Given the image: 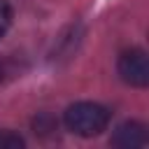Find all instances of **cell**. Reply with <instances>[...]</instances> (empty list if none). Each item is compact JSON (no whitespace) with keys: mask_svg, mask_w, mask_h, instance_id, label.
<instances>
[{"mask_svg":"<svg viewBox=\"0 0 149 149\" xmlns=\"http://www.w3.org/2000/svg\"><path fill=\"white\" fill-rule=\"evenodd\" d=\"M65 126H68V130H72L74 135H81V137H93V135H100L105 128H107V123H109V119H112V114H109V109L107 107H102V105H98V102H74V105H70L68 109H65Z\"/></svg>","mask_w":149,"mask_h":149,"instance_id":"obj_1","label":"cell"},{"mask_svg":"<svg viewBox=\"0 0 149 149\" xmlns=\"http://www.w3.org/2000/svg\"><path fill=\"white\" fill-rule=\"evenodd\" d=\"M119 77L135 88H144L149 84V58L142 49H126L116 61Z\"/></svg>","mask_w":149,"mask_h":149,"instance_id":"obj_2","label":"cell"},{"mask_svg":"<svg viewBox=\"0 0 149 149\" xmlns=\"http://www.w3.org/2000/svg\"><path fill=\"white\" fill-rule=\"evenodd\" d=\"M109 142L119 149H135L149 142V133H147V126L140 121H123L121 126H116Z\"/></svg>","mask_w":149,"mask_h":149,"instance_id":"obj_3","label":"cell"},{"mask_svg":"<svg viewBox=\"0 0 149 149\" xmlns=\"http://www.w3.org/2000/svg\"><path fill=\"white\" fill-rule=\"evenodd\" d=\"M26 142L21 135L12 133V130H0V149H23Z\"/></svg>","mask_w":149,"mask_h":149,"instance_id":"obj_4","label":"cell"},{"mask_svg":"<svg viewBox=\"0 0 149 149\" xmlns=\"http://www.w3.org/2000/svg\"><path fill=\"white\" fill-rule=\"evenodd\" d=\"M9 23H12V7L7 0H0V37L7 33Z\"/></svg>","mask_w":149,"mask_h":149,"instance_id":"obj_5","label":"cell"},{"mask_svg":"<svg viewBox=\"0 0 149 149\" xmlns=\"http://www.w3.org/2000/svg\"><path fill=\"white\" fill-rule=\"evenodd\" d=\"M49 130H56V121H54L49 114L37 116V119H35V133L44 135V133H49Z\"/></svg>","mask_w":149,"mask_h":149,"instance_id":"obj_6","label":"cell"},{"mask_svg":"<svg viewBox=\"0 0 149 149\" xmlns=\"http://www.w3.org/2000/svg\"><path fill=\"white\" fill-rule=\"evenodd\" d=\"M7 77V68H5V63H0V81Z\"/></svg>","mask_w":149,"mask_h":149,"instance_id":"obj_7","label":"cell"}]
</instances>
